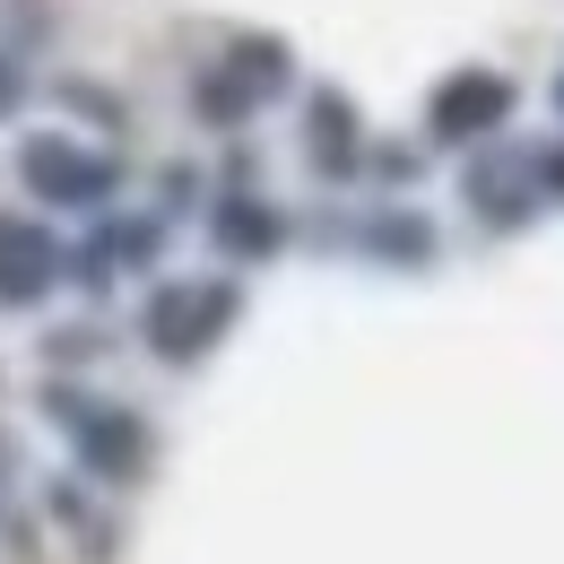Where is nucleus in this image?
<instances>
[{"label": "nucleus", "instance_id": "1", "mask_svg": "<svg viewBox=\"0 0 564 564\" xmlns=\"http://www.w3.org/2000/svg\"><path fill=\"white\" fill-rule=\"evenodd\" d=\"M235 322V286H217V279H200V286H165L156 304H148V348L156 356H209L217 348V330Z\"/></svg>", "mask_w": 564, "mask_h": 564}, {"label": "nucleus", "instance_id": "2", "mask_svg": "<svg viewBox=\"0 0 564 564\" xmlns=\"http://www.w3.org/2000/svg\"><path fill=\"white\" fill-rule=\"evenodd\" d=\"M26 183H35L44 200L87 209V200H105V192H113V165H105L96 148H70V140H26Z\"/></svg>", "mask_w": 564, "mask_h": 564}, {"label": "nucleus", "instance_id": "3", "mask_svg": "<svg viewBox=\"0 0 564 564\" xmlns=\"http://www.w3.org/2000/svg\"><path fill=\"white\" fill-rule=\"evenodd\" d=\"M53 270H62L53 235L35 217H0V304H35L53 286Z\"/></svg>", "mask_w": 564, "mask_h": 564}, {"label": "nucleus", "instance_id": "4", "mask_svg": "<svg viewBox=\"0 0 564 564\" xmlns=\"http://www.w3.org/2000/svg\"><path fill=\"white\" fill-rule=\"evenodd\" d=\"M503 113H512V87L495 70H469V78H452V87L434 96V131H443V140H478Z\"/></svg>", "mask_w": 564, "mask_h": 564}, {"label": "nucleus", "instance_id": "5", "mask_svg": "<svg viewBox=\"0 0 564 564\" xmlns=\"http://www.w3.org/2000/svg\"><path fill=\"white\" fill-rule=\"evenodd\" d=\"M226 243H270V217H252V209H226Z\"/></svg>", "mask_w": 564, "mask_h": 564}, {"label": "nucleus", "instance_id": "6", "mask_svg": "<svg viewBox=\"0 0 564 564\" xmlns=\"http://www.w3.org/2000/svg\"><path fill=\"white\" fill-rule=\"evenodd\" d=\"M9 105H18V70L0 62V113H9Z\"/></svg>", "mask_w": 564, "mask_h": 564}]
</instances>
